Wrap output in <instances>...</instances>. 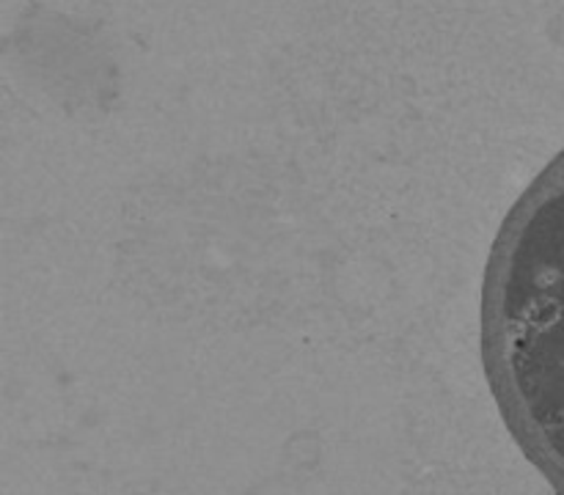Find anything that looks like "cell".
Returning <instances> with one entry per match:
<instances>
[{"mask_svg":"<svg viewBox=\"0 0 564 495\" xmlns=\"http://www.w3.org/2000/svg\"><path fill=\"white\" fill-rule=\"evenodd\" d=\"M488 324L518 416L564 479V154L512 220Z\"/></svg>","mask_w":564,"mask_h":495,"instance_id":"obj_1","label":"cell"}]
</instances>
